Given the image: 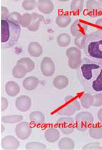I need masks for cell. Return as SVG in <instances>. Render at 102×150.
Here are the masks:
<instances>
[{
    "mask_svg": "<svg viewBox=\"0 0 102 150\" xmlns=\"http://www.w3.org/2000/svg\"><path fill=\"white\" fill-rule=\"evenodd\" d=\"M78 69L79 80L85 90L93 93L102 92V65L84 58Z\"/></svg>",
    "mask_w": 102,
    "mask_h": 150,
    "instance_id": "obj_1",
    "label": "cell"
},
{
    "mask_svg": "<svg viewBox=\"0 0 102 150\" xmlns=\"http://www.w3.org/2000/svg\"><path fill=\"white\" fill-rule=\"evenodd\" d=\"M84 49L89 59L102 65V30L86 35Z\"/></svg>",
    "mask_w": 102,
    "mask_h": 150,
    "instance_id": "obj_2",
    "label": "cell"
},
{
    "mask_svg": "<svg viewBox=\"0 0 102 150\" xmlns=\"http://www.w3.org/2000/svg\"><path fill=\"white\" fill-rule=\"evenodd\" d=\"M21 33L19 25L8 20L1 21V43L2 48L13 47L18 42Z\"/></svg>",
    "mask_w": 102,
    "mask_h": 150,
    "instance_id": "obj_3",
    "label": "cell"
},
{
    "mask_svg": "<svg viewBox=\"0 0 102 150\" xmlns=\"http://www.w3.org/2000/svg\"><path fill=\"white\" fill-rule=\"evenodd\" d=\"M80 110L81 105L78 101L75 98L68 96L65 99L64 105L57 111V113L60 115L67 116L73 115Z\"/></svg>",
    "mask_w": 102,
    "mask_h": 150,
    "instance_id": "obj_4",
    "label": "cell"
},
{
    "mask_svg": "<svg viewBox=\"0 0 102 150\" xmlns=\"http://www.w3.org/2000/svg\"><path fill=\"white\" fill-rule=\"evenodd\" d=\"M94 122L92 115L89 112H81L76 114L75 117L76 127L78 131L84 132Z\"/></svg>",
    "mask_w": 102,
    "mask_h": 150,
    "instance_id": "obj_5",
    "label": "cell"
},
{
    "mask_svg": "<svg viewBox=\"0 0 102 150\" xmlns=\"http://www.w3.org/2000/svg\"><path fill=\"white\" fill-rule=\"evenodd\" d=\"M66 55L68 58V65L72 69H78L81 64V51L79 48L70 47L66 51Z\"/></svg>",
    "mask_w": 102,
    "mask_h": 150,
    "instance_id": "obj_6",
    "label": "cell"
},
{
    "mask_svg": "<svg viewBox=\"0 0 102 150\" xmlns=\"http://www.w3.org/2000/svg\"><path fill=\"white\" fill-rule=\"evenodd\" d=\"M57 123L59 129L65 135L72 134L75 130V121L72 118L62 117L57 120Z\"/></svg>",
    "mask_w": 102,
    "mask_h": 150,
    "instance_id": "obj_7",
    "label": "cell"
},
{
    "mask_svg": "<svg viewBox=\"0 0 102 150\" xmlns=\"http://www.w3.org/2000/svg\"><path fill=\"white\" fill-rule=\"evenodd\" d=\"M87 28V24L84 22L76 20L71 26V33L75 38L85 36L86 35Z\"/></svg>",
    "mask_w": 102,
    "mask_h": 150,
    "instance_id": "obj_8",
    "label": "cell"
},
{
    "mask_svg": "<svg viewBox=\"0 0 102 150\" xmlns=\"http://www.w3.org/2000/svg\"><path fill=\"white\" fill-rule=\"evenodd\" d=\"M32 129L27 122L19 123L15 128V134L21 140L27 139L32 134Z\"/></svg>",
    "mask_w": 102,
    "mask_h": 150,
    "instance_id": "obj_9",
    "label": "cell"
},
{
    "mask_svg": "<svg viewBox=\"0 0 102 150\" xmlns=\"http://www.w3.org/2000/svg\"><path fill=\"white\" fill-rule=\"evenodd\" d=\"M41 70L44 76L51 77L55 72V65L53 60L49 57H45L41 63Z\"/></svg>",
    "mask_w": 102,
    "mask_h": 150,
    "instance_id": "obj_10",
    "label": "cell"
},
{
    "mask_svg": "<svg viewBox=\"0 0 102 150\" xmlns=\"http://www.w3.org/2000/svg\"><path fill=\"white\" fill-rule=\"evenodd\" d=\"M87 14L91 17H97L102 15V8L99 2L96 1H89L86 2Z\"/></svg>",
    "mask_w": 102,
    "mask_h": 150,
    "instance_id": "obj_11",
    "label": "cell"
},
{
    "mask_svg": "<svg viewBox=\"0 0 102 150\" xmlns=\"http://www.w3.org/2000/svg\"><path fill=\"white\" fill-rule=\"evenodd\" d=\"M15 105L20 111L26 112L29 110L31 107L32 100L28 96L21 95L16 100Z\"/></svg>",
    "mask_w": 102,
    "mask_h": 150,
    "instance_id": "obj_12",
    "label": "cell"
},
{
    "mask_svg": "<svg viewBox=\"0 0 102 150\" xmlns=\"http://www.w3.org/2000/svg\"><path fill=\"white\" fill-rule=\"evenodd\" d=\"M1 145L5 150H16L19 147L20 142L13 136L8 135L2 140Z\"/></svg>",
    "mask_w": 102,
    "mask_h": 150,
    "instance_id": "obj_13",
    "label": "cell"
},
{
    "mask_svg": "<svg viewBox=\"0 0 102 150\" xmlns=\"http://www.w3.org/2000/svg\"><path fill=\"white\" fill-rule=\"evenodd\" d=\"M38 9L43 13L49 14L54 8V5L51 1H38L37 2Z\"/></svg>",
    "mask_w": 102,
    "mask_h": 150,
    "instance_id": "obj_14",
    "label": "cell"
},
{
    "mask_svg": "<svg viewBox=\"0 0 102 150\" xmlns=\"http://www.w3.org/2000/svg\"><path fill=\"white\" fill-rule=\"evenodd\" d=\"M28 51L32 57H39L43 53V48L40 44L36 42H30L28 47Z\"/></svg>",
    "mask_w": 102,
    "mask_h": 150,
    "instance_id": "obj_15",
    "label": "cell"
},
{
    "mask_svg": "<svg viewBox=\"0 0 102 150\" xmlns=\"http://www.w3.org/2000/svg\"><path fill=\"white\" fill-rule=\"evenodd\" d=\"M32 22L27 29L32 32H36L38 30L41 22L44 20V17L42 15L35 13H32Z\"/></svg>",
    "mask_w": 102,
    "mask_h": 150,
    "instance_id": "obj_16",
    "label": "cell"
},
{
    "mask_svg": "<svg viewBox=\"0 0 102 150\" xmlns=\"http://www.w3.org/2000/svg\"><path fill=\"white\" fill-rule=\"evenodd\" d=\"M59 137L60 133L56 128H48L45 131V138L49 142H56L59 140Z\"/></svg>",
    "mask_w": 102,
    "mask_h": 150,
    "instance_id": "obj_17",
    "label": "cell"
},
{
    "mask_svg": "<svg viewBox=\"0 0 102 150\" xmlns=\"http://www.w3.org/2000/svg\"><path fill=\"white\" fill-rule=\"evenodd\" d=\"M5 89L6 94L11 97H15L20 91L19 86L14 81H8L6 84Z\"/></svg>",
    "mask_w": 102,
    "mask_h": 150,
    "instance_id": "obj_18",
    "label": "cell"
},
{
    "mask_svg": "<svg viewBox=\"0 0 102 150\" xmlns=\"http://www.w3.org/2000/svg\"><path fill=\"white\" fill-rule=\"evenodd\" d=\"M39 84L38 78L33 76L27 77L23 81V86L26 90L32 91L35 90Z\"/></svg>",
    "mask_w": 102,
    "mask_h": 150,
    "instance_id": "obj_19",
    "label": "cell"
},
{
    "mask_svg": "<svg viewBox=\"0 0 102 150\" xmlns=\"http://www.w3.org/2000/svg\"><path fill=\"white\" fill-rule=\"evenodd\" d=\"M69 84V80L64 75L57 76L53 81V84L56 88L62 90L67 86Z\"/></svg>",
    "mask_w": 102,
    "mask_h": 150,
    "instance_id": "obj_20",
    "label": "cell"
},
{
    "mask_svg": "<svg viewBox=\"0 0 102 150\" xmlns=\"http://www.w3.org/2000/svg\"><path fill=\"white\" fill-rule=\"evenodd\" d=\"M59 147L60 150H73L75 148V143L69 137H64L59 141Z\"/></svg>",
    "mask_w": 102,
    "mask_h": 150,
    "instance_id": "obj_21",
    "label": "cell"
},
{
    "mask_svg": "<svg viewBox=\"0 0 102 150\" xmlns=\"http://www.w3.org/2000/svg\"><path fill=\"white\" fill-rule=\"evenodd\" d=\"M30 121L34 124L40 125L45 122V116L41 112L35 111L32 112L30 115Z\"/></svg>",
    "mask_w": 102,
    "mask_h": 150,
    "instance_id": "obj_22",
    "label": "cell"
},
{
    "mask_svg": "<svg viewBox=\"0 0 102 150\" xmlns=\"http://www.w3.org/2000/svg\"><path fill=\"white\" fill-rule=\"evenodd\" d=\"M89 134L92 138L95 139L102 138V126L101 125H92L90 127L89 130Z\"/></svg>",
    "mask_w": 102,
    "mask_h": 150,
    "instance_id": "obj_23",
    "label": "cell"
},
{
    "mask_svg": "<svg viewBox=\"0 0 102 150\" xmlns=\"http://www.w3.org/2000/svg\"><path fill=\"white\" fill-rule=\"evenodd\" d=\"M71 21V17L66 14H62L56 19V24L60 28H66L69 25Z\"/></svg>",
    "mask_w": 102,
    "mask_h": 150,
    "instance_id": "obj_24",
    "label": "cell"
},
{
    "mask_svg": "<svg viewBox=\"0 0 102 150\" xmlns=\"http://www.w3.org/2000/svg\"><path fill=\"white\" fill-rule=\"evenodd\" d=\"M17 64L24 66L27 69L28 73L32 71L35 67V62L29 57L21 58L17 61Z\"/></svg>",
    "mask_w": 102,
    "mask_h": 150,
    "instance_id": "obj_25",
    "label": "cell"
},
{
    "mask_svg": "<svg viewBox=\"0 0 102 150\" xmlns=\"http://www.w3.org/2000/svg\"><path fill=\"white\" fill-rule=\"evenodd\" d=\"M27 73L26 68L21 65L17 64L14 67L12 71L13 76L17 79L24 78Z\"/></svg>",
    "mask_w": 102,
    "mask_h": 150,
    "instance_id": "obj_26",
    "label": "cell"
},
{
    "mask_svg": "<svg viewBox=\"0 0 102 150\" xmlns=\"http://www.w3.org/2000/svg\"><path fill=\"white\" fill-rule=\"evenodd\" d=\"M93 95L90 93H84L80 98V102L83 108L86 109L90 108L93 103Z\"/></svg>",
    "mask_w": 102,
    "mask_h": 150,
    "instance_id": "obj_27",
    "label": "cell"
},
{
    "mask_svg": "<svg viewBox=\"0 0 102 150\" xmlns=\"http://www.w3.org/2000/svg\"><path fill=\"white\" fill-rule=\"evenodd\" d=\"M71 39L70 35L67 33H61L57 36V44L61 47H66L70 43Z\"/></svg>",
    "mask_w": 102,
    "mask_h": 150,
    "instance_id": "obj_28",
    "label": "cell"
},
{
    "mask_svg": "<svg viewBox=\"0 0 102 150\" xmlns=\"http://www.w3.org/2000/svg\"><path fill=\"white\" fill-rule=\"evenodd\" d=\"M84 1H73L71 4L70 9L75 15L81 13L84 8Z\"/></svg>",
    "mask_w": 102,
    "mask_h": 150,
    "instance_id": "obj_29",
    "label": "cell"
},
{
    "mask_svg": "<svg viewBox=\"0 0 102 150\" xmlns=\"http://www.w3.org/2000/svg\"><path fill=\"white\" fill-rule=\"evenodd\" d=\"M23 119L22 115H13L5 116L2 117V121L6 124H14L20 122Z\"/></svg>",
    "mask_w": 102,
    "mask_h": 150,
    "instance_id": "obj_30",
    "label": "cell"
},
{
    "mask_svg": "<svg viewBox=\"0 0 102 150\" xmlns=\"http://www.w3.org/2000/svg\"><path fill=\"white\" fill-rule=\"evenodd\" d=\"M46 148L45 144L38 142H29L25 146V149L27 150H45Z\"/></svg>",
    "mask_w": 102,
    "mask_h": 150,
    "instance_id": "obj_31",
    "label": "cell"
},
{
    "mask_svg": "<svg viewBox=\"0 0 102 150\" xmlns=\"http://www.w3.org/2000/svg\"><path fill=\"white\" fill-rule=\"evenodd\" d=\"M32 14L29 13H25L22 16L20 25L22 27L28 28L32 22Z\"/></svg>",
    "mask_w": 102,
    "mask_h": 150,
    "instance_id": "obj_32",
    "label": "cell"
},
{
    "mask_svg": "<svg viewBox=\"0 0 102 150\" xmlns=\"http://www.w3.org/2000/svg\"><path fill=\"white\" fill-rule=\"evenodd\" d=\"M22 15H21L19 13L17 12H12L9 14L8 17V20L14 23L15 24L20 25L21 19Z\"/></svg>",
    "mask_w": 102,
    "mask_h": 150,
    "instance_id": "obj_33",
    "label": "cell"
},
{
    "mask_svg": "<svg viewBox=\"0 0 102 150\" xmlns=\"http://www.w3.org/2000/svg\"><path fill=\"white\" fill-rule=\"evenodd\" d=\"M37 6V3L35 1H24L22 3V7L25 11H32Z\"/></svg>",
    "mask_w": 102,
    "mask_h": 150,
    "instance_id": "obj_34",
    "label": "cell"
},
{
    "mask_svg": "<svg viewBox=\"0 0 102 150\" xmlns=\"http://www.w3.org/2000/svg\"><path fill=\"white\" fill-rule=\"evenodd\" d=\"M92 106L99 107L102 105V93H99L93 95Z\"/></svg>",
    "mask_w": 102,
    "mask_h": 150,
    "instance_id": "obj_35",
    "label": "cell"
},
{
    "mask_svg": "<svg viewBox=\"0 0 102 150\" xmlns=\"http://www.w3.org/2000/svg\"><path fill=\"white\" fill-rule=\"evenodd\" d=\"M83 150H102V147L99 143H88L83 148Z\"/></svg>",
    "mask_w": 102,
    "mask_h": 150,
    "instance_id": "obj_36",
    "label": "cell"
},
{
    "mask_svg": "<svg viewBox=\"0 0 102 150\" xmlns=\"http://www.w3.org/2000/svg\"><path fill=\"white\" fill-rule=\"evenodd\" d=\"M86 36V35L81 38H75L74 39V43L77 47H78L79 49H82L84 48Z\"/></svg>",
    "mask_w": 102,
    "mask_h": 150,
    "instance_id": "obj_37",
    "label": "cell"
},
{
    "mask_svg": "<svg viewBox=\"0 0 102 150\" xmlns=\"http://www.w3.org/2000/svg\"><path fill=\"white\" fill-rule=\"evenodd\" d=\"M1 18L2 20H8V17L9 16V11L5 6H2L1 8Z\"/></svg>",
    "mask_w": 102,
    "mask_h": 150,
    "instance_id": "obj_38",
    "label": "cell"
},
{
    "mask_svg": "<svg viewBox=\"0 0 102 150\" xmlns=\"http://www.w3.org/2000/svg\"><path fill=\"white\" fill-rule=\"evenodd\" d=\"M2 104H1V110L2 111H5L8 108V102L6 98L2 97Z\"/></svg>",
    "mask_w": 102,
    "mask_h": 150,
    "instance_id": "obj_39",
    "label": "cell"
},
{
    "mask_svg": "<svg viewBox=\"0 0 102 150\" xmlns=\"http://www.w3.org/2000/svg\"><path fill=\"white\" fill-rule=\"evenodd\" d=\"M97 116L98 120L102 123V108H101L98 112Z\"/></svg>",
    "mask_w": 102,
    "mask_h": 150,
    "instance_id": "obj_40",
    "label": "cell"
},
{
    "mask_svg": "<svg viewBox=\"0 0 102 150\" xmlns=\"http://www.w3.org/2000/svg\"><path fill=\"white\" fill-rule=\"evenodd\" d=\"M95 24L97 26H98L99 28H101L102 29V18L99 19L96 21L95 22Z\"/></svg>",
    "mask_w": 102,
    "mask_h": 150,
    "instance_id": "obj_41",
    "label": "cell"
},
{
    "mask_svg": "<svg viewBox=\"0 0 102 150\" xmlns=\"http://www.w3.org/2000/svg\"><path fill=\"white\" fill-rule=\"evenodd\" d=\"M99 3H100V4L101 6V7L102 8V1H99Z\"/></svg>",
    "mask_w": 102,
    "mask_h": 150,
    "instance_id": "obj_42",
    "label": "cell"
}]
</instances>
